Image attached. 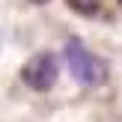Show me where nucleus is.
Here are the masks:
<instances>
[{
    "mask_svg": "<svg viewBox=\"0 0 122 122\" xmlns=\"http://www.w3.org/2000/svg\"><path fill=\"white\" fill-rule=\"evenodd\" d=\"M66 3L75 12H81V15H95L101 9V0H66Z\"/></svg>",
    "mask_w": 122,
    "mask_h": 122,
    "instance_id": "3",
    "label": "nucleus"
},
{
    "mask_svg": "<svg viewBox=\"0 0 122 122\" xmlns=\"http://www.w3.org/2000/svg\"><path fill=\"white\" fill-rule=\"evenodd\" d=\"M57 77H60V63H57V57L48 54V51L30 57L27 63H24V69H21V81L27 83L30 89H36V92H48V89L57 83Z\"/></svg>",
    "mask_w": 122,
    "mask_h": 122,
    "instance_id": "2",
    "label": "nucleus"
},
{
    "mask_svg": "<svg viewBox=\"0 0 122 122\" xmlns=\"http://www.w3.org/2000/svg\"><path fill=\"white\" fill-rule=\"evenodd\" d=\"M33 3H48V0H33Z\"/></svg>",
    "mask_w": 122,
    "mask_h": 122,
    "instance_id": "4",
    "label": "nucleus"
},
{
    "mask_svg": "<svg viewBox=\"0 0 122 122\" xmlns=\"http://www.w3.org/2000/svg\"><path fill=\"white\" fill-rule=\"evenodd\" d=\"M66 66H69L71 77L83 86H95L104 81V63L83 45L81 39H69L66 42Z\"/></svg>",
    "mask_w": 122,
    "mask_h": 122,
    "instance_id": "1",
    "label": "nucleus"
}]
</instances>
